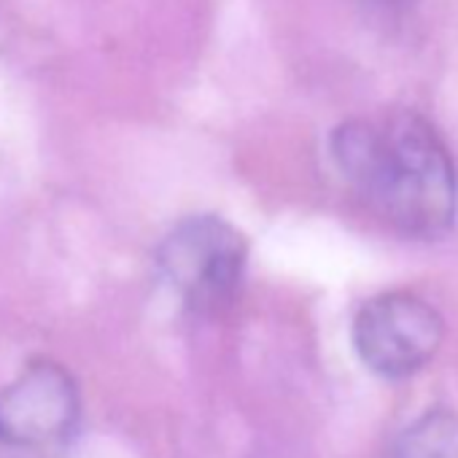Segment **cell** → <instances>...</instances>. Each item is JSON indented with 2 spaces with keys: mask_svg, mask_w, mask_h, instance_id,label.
Wrapping results in <instances>:
<instances>
[{
  "mask_svg": "<svg viewBox=\"0 0 458 458\" xmlns=\"http://www.w3.org/2000/svg\"><path fill=\"white\" fill-rule=\"evenodd\" d=\"M332 157L345 181L399 233L437 238L458 216L453 157L415 111L351 119L332 132Z\"/></svg>",
  "mask_w": 458,
  "mask_h": 458,
  "instance_id": "cell-1",
  "label": "cell"
},
{
  "mask_svg": "<svg viewBox=\"0 0 458 458\" xmlns=\"http://www.w3.org/2000/svg\"><path fill=\"white\" fill-rule=\"evenodd\" d=\"M246 238L218 216L181 221L157 249V267L194 310H218L235 300L246 273Z\"/></svg>",
  "mask_w": 458,
  "mask_h": 458,
  "instance_id": "cell-2",
  "label": "cell"
},
{
  "mask_svg": "<svg viewBox=\"0 0 458 458\" xmlns=\"http://www.w3.org/2000/svg\"><path fill=\"white\" fill-rule=\"evenodd\" d=\"M445 324L439 313L410 292H386L361 305L353 318V348L367 369L404 380L439 351Z\"/></svg>",
  "mask_w": 458,
  "mask_h": 458,
  "instance_id": "cell-3",
  "label": "cell"
},
{
  "mask_svg": "<svg viewBox=\"0 0 458 458\" xmlns=\"http://www.w3.org/2000/svg\"><path fill=\"white\" fill-rule=\"evenodd\" d=\"M79 410L71 372L55 361H36L0 391V442L17 450L57 447L71 439Z\"/></svg>",
  "mask_w": 458,
  "mask_h": 458,
  "instance_id": "cell-4",
  "label": "cell"
},
{
  "mask_svg": "<svg viewBox=\"0 0 458 458\" xmlns=\"http://www.w3.org/2000/svg\"><path fill=\"white\" fill-rule=\"evenodd\" d=\"M391 458H458V415L447 410L426 412L402 431Z\"/></svg>",
  "mask_w": 458,
  "mask_h": 458,
  "instance_id": "cell-5",
  "label": "cell"
}]
</instances>
